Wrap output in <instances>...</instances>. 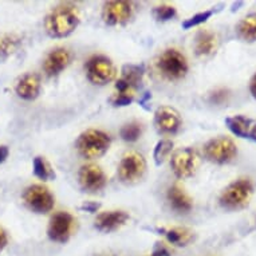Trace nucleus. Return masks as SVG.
Instances as JSON below:
<instances>
[{
  "label": "nucleus",
  "mask_w": 256,
  "mask_h": 256,
  "mask_svg": "<svg viewBox=\"0 0 256 256\" xmlns=\"http://www.w3.org/2000/svg\"><path fill=\"white\" fill-rule=\"evenodd\" d=\"M80 22L78 7L72 3H62L51 10L44 19V28L51 38H64L72 34Z\"/></svg>",
  "instance_id": "1"
},
{
  "label": "nucleus",
  "mask_w": 256,
  "mask_h": 256,
  "mask_svg": "<svg viewBox=\"0 0 256 256\" xmlns=\"http://www.w3.org/2000/svg\"><path fill=\"white\" fill-rule=\"evenodd\" d=\"M112 138L108 133L97 129H88L76 138V148L84 158H98L109 150Z\"/></svg>",
  "instance_id": "2"
},
{
  "label": "nucleus",
  "mask_w": 256,
  "mask_h": 256,
  "mask_svg": "<svg viewBox=\"0 0 256 256\" xmlns=\"http://www.w3.org/2000/svg\"><path fill=\"white\" fill-rule=\"evenodd\" d=\"M254 194V185L248 178L234 181L222 190L220 196V206L230 210H242L248 206Z\"/></svg>",
  "instance_id": "3"
},
{
  "label": "nucleus",
  "mask_w": 256,
  "mask_h": 256,
  "mask_svg": "<svg viewBox=\"0 0 256 256\" xmlns=\"http://www.w3.org/2000/svg\"><path fill=\"white\" fill-rule=\"evenodd\" d=\"M84 72L92 84L104 86L110 84L117 76V68L113 60L105 55H92L84 63Z\"/></svg>",
  "instance_id": "4"
},
{
  "label": "nucleus",
  "mask_w": 256,
  "mask_h": 256,
  "mask_svg": "<svg viewBox=\"0 0 256 256\" xmlns=\"http://www.w3.org/2000/svg\"><path fill=\"white\" fill-rule=\"evenodd\" d=\"M157 68L169 80H182L188 72V62L176 48H168L157 59Z\"/></svg>",
  "instance_id": "5"
},
{
  "label": "nucleus",
  "mask_w": 256,
  "mask_h": 256,
  "mask_svg": "<svg viewBox=\"0 0 256 256\" xmlns=\"http://www.w3.org/2000/svg\"><path fill=\"white\" fill-rule=\"evenodd\" d=\"M23 202L35 214H48L52 210L55 198L50 189L42 184L30 185L23 192Z\"/></svg>",
  "instance_id": "6"
},
{
  "label": "nucleus",
  "mask_w": 256,
  "mask_h": 256,
  "mask_svg": "<svg viewBox=\"0 0 256 256\" xmlns=\"http://www.w3.org/2000/svg\"><path fill=\"white\" fill-rule=\"evenodd\" d=\"M146 172V161L138 152H129L118 165V177L124 184L138 182Z\"/></svg>",
  "instance_id": "7"
},
{
  "label": "nucleus",
  "mask_w": 256,
  "mask_h": 256,
  "mask_svg": "<svg viewBox=\"0 0 256 256\" xmlns=\"http://www.w3.org/2000/svg\"><path fill=\"white\" fill-rule=\"evenodd\" d=\"M204 156L208 161L214 164H228L238 156V148L231 138L218 137L204 145Z\"/></svg>",
  "instance_id": "8"
},
{
  "label": "nucleus",
  "mask_w": 256,
  "mask_h": 256,
  "mask_svg": "<svg viewBox=\"0 0 256 256\" xmlns=\"http://www.w3.org/2000/svg\"><path fill=\"white\" fill-rule=\"evenodd\" d=\"M170 166L173 173L178 178H188L198 172L200 166V156L194 148H182L174 152L170 158Z\"/></svg>",
  "instance_id": "9"
},
{
  "label": "nucleus",
  "mask_w": 256,
  "mask_h": 256,
  "mask_svg": "<svg viewBox=\"0 0 256 256\" xmlns=\"http://www.w3.org/2000/svg\"><path fill=\"white\" fill-rule=\"evenodd\" d=\"M76 218L68 212H56L52 214L47 228V235L55 243H66L76 230Z\"/></svg>",
  "instance_id": "10"
},
{
  "label": "nucleus",
  "mask_w": 256,
  "mask_h": 256,
  "mask_svg": "<svg viewBox=\"0 0 256 256\" xmlns=\"http://www.w3.org/2000/svg\"><path fill=\"white\" fill-rule=\"evenodd\" d=\"M133 3L125 0H110L102 8V19L108 26H121L130 20L133 16Z\"/></svg>",
  "instance_id": "11"
},
{
  "label": "nucleus",
  "mask_w": 256,
  "mask_h": 256,
  "mask_svg": "<svg viewBox=\"0 0 256 256\" xmlns=\"http://www.w3.org/2000/svg\"><path fill=\"white\" fill-rule=\"evenodd\" d=\"M78 181H80V188L88 194H96L100 192L106 186L108 178L104 172V169L100 165L86 164L80 166L78 172Z\"/></svg>",
  "instance_id": "12"
},
{
  "label": "nucleus",
  "mask_w": 256,
  "mask_h": 256,
  "mask_svg": "<svg viewBox=\"0 0 256 256\" xmlns=\"http://www.w3.org/2000/svg\"><path fill=\"white\" fill-rule=\"evenodd\" d=\"M154 125L160 133L166 136L176 134L181 128V117L178 112L169 106H161L156 110Z\"/></svg>",
  "instance_id": "13"
},
{
  "label": "nucleus",
  "mask_w": 256,
  "mask_h": 256,
  "mask_svg": "<svg viewBox=\"0 0 256 256\" xmlns=\"http://www.w3.org/2000/svg\"><path fill=\"white\" fill-rule=\"evenodd\" d=\"M144 68L136 64H126L122 68L121 76L118 78L116 84L117 92H125V94H134V92L140 88L142 82Z\"/></svg>",
  "instance_id": "14"
},
{
  "label": "nucleus",
  "mask_w": 256,
  "mask_h": 256,
  "mask_svg": "<svg viewBox=\"0 0 256 256\" xmlns=\"http://www.w3.org/2000/svg\"><path fill=\"white\" fill-rule=\"evenodd\" d=\"M70 62H72L70 51L63 47H58V48L50 51L46 56L44 62H43V72L50 78L56 76L68 68Z\"/></svg>",
  "instance_id": "15"
},
{
  "label": "nucleus",
  "mask_w": 256,
  "mask_h": 256,
  "mask_svg": "<svg viewBox=\"0 0 256 256\" xmlns=\"http://www.w3.org/2000/svg\"><path fill=\"white\" fill-rule=\"evenodd\" d=\"M40 76L35 72H27L18 80L15 84V92L18 97L24 100V101H34L39 97L40 92Z\"/></svg>",
  "instance_id": "16"
},
{
  "label": "nucleus",
  "mask_w": 256,
  "mask_h": 256,
  "mask_svg": "<svg viewBox=\"0 0 256 256\" xmlns=\"http://www.w3.org/2000/svg\"><path fill=\"white\" fill-rule=\"evenodd\" d=\"M128 220L129 214L125 210H108L98 214L94 222V227L101 232H113L125 226Z\"/></svg>",
  "instance_id": "17"
},
{
  "label": "nucleus",
  "mask_w": 256,
  "mask_h": 256,
  "mask_svg": "<svg viewBox=\"0 0 256 256\" xmlns=\"http://www.w3.org/2000/svg\"><path fill=\"white\" fill-rule=\"evenodd\" d=\"M168 202L173 210L178 212V214H188L189 210L194 206L192 198H189L184 189L181 188L180 185H172L168 189Z\"/></svg>",
  "instance_id": "18"
},
{
  "label": "nucleus",
  "mask_w": 256,
  "mask_h": 256,
  "mask_svg": "<svg viewBox=\"0 0 256 256\" xmlns=\"http://www.w3.org/2000/svg\"><path fill=\"white\" fill-rule=\"evenodd\" d=\"M218 48V38L210 30H202L196 36L194 42V52L198 56H208L212 55Z\"/></svg>",
  "instance_id": "19"
},
{
  "label": "nucleus",
  "mask_w": 256,
  "mask_h": 256,
  "mask_svg": "<svg viewBox=\"0 0 256 256\" xmlns=\"http://www.w3.org/2000/svg\"><path fill=\"white\" fill-rule=\"evenodd\" d=\"M166 240L173 246L177 247H185L189 243H192L194 239V234L188 228H169V230H161Z\"/></svg>",
  "instance_id": "20"
},
{
  "label": "nucleus",
  "mask_w": 256,
  "mask_h": 256,
  "mask_svg": "<svg viewBox=\"0 0 256 256\" xmlns=\"http://www.w3.org/2000/svg\"><path fill=\"white\" fill-rule=\"evenodd\" d=\"M238 35L244 42H256V14H251L238 24Z\"/></svg>",
  "instance_id": "21"
},
{
  "label": "nucleus",
  "mask_w": 256,
  "mask_h": 256,
  "mask_svg": "<svg viewBox=\"0 0 256 256\" xmlns=\"http://www.w3.org/2000/svg\"><path fill=\"white\" fill-rule=\"evenodd\" d=\"M228 129L238 137L247 138L250 134V128H251V120L244 116H235L226 120Z\"/></svg>",
  "instance_id": "22"
},
{
  "label": "nucleus",
  "mask_w": 256,
  "mask_h": 256,
  "mask_svg": "<svg viewBox=\"0 0 256 256\" xmlns=\"http://www.w3.org/2000/svg\"><path fill=\"white\" fill-rule=\"evenodd\" d=\"M34 174L42 181H50L55 178L54 169L44 157L34 158Z\"/></svg>",
  "instance_id": "23"
},
{
  "label": "nucleus",
  "mask_w": 256,
  "mask_h": 256,
  "mask_svg": "<svg viewBox=\"0 0 256 256\" xmlns=\"http://www.w3.org/2000/svg\"><path fill=\"white\" fill-rule=\"evenodd\" d=\"M20 46V38L15 34H6L0 36V56H10Z\"/></svg>",
  "instance_id": "24"
},
{
  "label": "nucleus",
  "mask_w": 256,
  "mask_h": 256,
  "mask_svg": "<svg viewBox=\"0 0 256 256\" xmlns=\"http://www.w3.org/2000/svg\"><path fill=\"white\" fill-rule=\"evenodd\" d=\"M172 149L173 142L170 140H161V141H158L154 148V152H153V158H154L156 164H162L165 160L168 158L169 154L172 153Z\"/></svg>",
  "instance_id": "25"
},
{
  "label": "nucleus",
  "mask_w": 256,
  "mask_h": 256,
  "mask_svg": "<svg viewBox=\"0 0 256 256\" xmlns=\"http://www.w3.org/2000/svg\"><path fill=\"white\" fill-rule=\"evenodd\" d=\"M142 134V126L138 122H130L121 129V137L126 142H136Z\"/></svg>",
  "instance_id": "26"
},
{
  "label": "nucleus",
  "mask_w": 256,
  "mask_h": 256,
  "mask_svg": "<svg viewBox=\"0 0 256 256\" xmlns=\"http://www.w3.org/2000/svg\"><path fill=\"white\" fill-rule=\"evenodd\" d=\"M176 8L173 6L168 4H161L154 7L153 10V15L158 22H166L170 20L176 16Z\"/></svg>",
  "instance_id": "27"
},
{
  "label": "nucleus",
  "mask_w": 256,
  "mask_h": 256,
  "mask_svg": "<svg viewBox=\"0 0 256 256\" xmlns=\"http://www.w3.org/2000/svg\"><path fill=\"white\" fill-rule=\"evenodd\" d=\"M212 15H214V11H212V10L196 14V15H194L192 18H189V19H186L185 22H182V28L189 30L192 28V27H196V26L198 24H202V23H206Z\"/></svg>",
  "instance_id": "28"
},
{
  "label": "nucleus",
  "mask_w": 256,
  "mask_h": 256,
  "mask_svg": "<svg viewBox=\"0 0 256 256\" xmlns=\"http://www.w3.org/2000/svg\"><path fill=\"white\" fill-rule=\"evenodd\" d=\"M134 100V94H125V92H116L112 98V104L114 106H128Z\"/></svg>",
  "instance_id": "29"
},
{
  "label": "nucleus",
  "mask_w": 256,
  "mask_h": 256,
  "mask_svg": "<svg viewBox=\"0 0 256 256\" xmlns=\"http://www.w3.org/2000/svg\"><path fill=\"white\" fill-rule=\"evenodd\" d=\"M228 98H230V92L226 88H220L210 94V101L214 105H222V104H227Z\"/></svg>",
  "instance_id": "30"
},
{
  "label": "nucleus",
  "mask_w": 256,
  "mask_h": 256,
  "mask_svg": "<svg viewBox=\"0 0 256 256\" xmlns=\"http://www.w3.org/2000/svg\"><path fill=\"white\" fill-rule=\"evenodd\" d=\"M152 256H170V255H169V251L164 247V246H162V244H157V246L154 247V250H153Z\"/></svg>",
  "instance_id": "31"
},
{
  "label": "nucleus",
  "mask_w": 256,
  "mask_h": 256,
  "mask_svg": "<svg viewBox=\"0 0 256 256\" xmlns=\"http://www.w3.org/2000/svg\"><path fill=\"white\" fill-rule=\"evenodd\" d=\"M100 206H100L98 202H84V206H80V208H82L84 210H86V212H97Z\"/></svg>",
  "instance_id": "32"
},
{
  "label": "nucleus",
  "mask_w": 256,
  "mask_h": 256,
  "mask_svg": "<svg viewBox=\"0 0 256 256\" xmlns=\"http://www.w3.org/2000/svg\"><path fill=\"white\" fill-rule=\"evenodd\" d=\"M7 243H8V238H7V234H6V231L3 230V228L0 227V252L4 250L6 246H7Z\"/></svg>",
  "instance_id": "33"
},
{
  "label": "nucleus",
  "mask_w": 256,
  "mask_h": 256,
  "mask_svg": "<svg viewBox=\"0 0 256 256\" xmlns=\"http://www.w3.org/2000/svg\"><path fill=\"white\" fill-rule=\"evenodd\" d=\"M8 148L4 146V145H2L0 146V164H3L6 160H7V157H8Z\"/></svg>",
  "instance_id": "34"
},
{
  "label": "nucleus",
  "mask_w": 256,
  "mask_h": 256,
  "mask_svg": "<svg viewBox=\"0 0 256 256\" xmlns=\"http://www.w3.org/2000/svg\"><path fill=\"white\" fill-rule=\"evenodd\" d=\"M250 90H251L252 97L256 98V74L254 76H252L251 84H250Z\"/></svg>",
  "instance_id": "35"
},
{
  "label": "nucleus",
  "mask_w": 256,
  "mask_h": 256,
  "mask_svg": "<svg viewBox=\"0 0 256 256\" xmlns=\"http://www.w3.org/2000/svg\"><path fill=\"white\" fill-rule=\"evenodd\" d=\"M251 138L255 140V141H256V125L254 126V129L251 130Z\"/></svg>",
  "instance_id": "36"
},
{
  "label": "nucleus",
  "mask_w": 256,
  "mask_h": 256,
  "mask_svg": "<svg viewBox=\"0 0 256 256\" xmlns=\"http://www.w3.org/2000/svg\"><path fill=\"white\" fill-rule=\"evenodd\" d=\"M102 256H114V255H102Z\"/></svg>",
  "instance_id": "37"
}]
</instances>
